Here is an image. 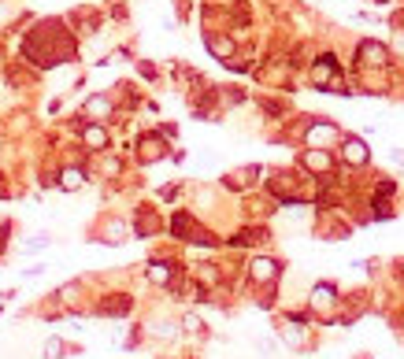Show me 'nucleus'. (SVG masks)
Returning a JSON list of instances; mask_svg holds the SVG:
<instances>
[{
    "mask_svg": "<svg viewBox=\"0 0 404 359\" xmlns=\"http://www.w3.org/2000/svg\"><path fill=\"white\" fill-rule=\"evenodd\" d=\"M249 271H252V282H263V285L278 278V263H274V260H252Z\"/></svg>",
    "mask_w": 404,
    "mask_h": 359,
    "instance_id": "nucleus-1",
    "label": "nucleus"
},
{
    "mask_svg": "<svg viewBox=\"0 0 404 359\" xmlns=\"http://www.w3.org/2000/svg\"><path fill=\"white\" fill-rule=\"evenodd\" d=\"M360 60L367 63V67H382V63H385V49H382V45H360Z\"/></svg>",
    "mask_w": 404,
    "mask_h": 359,
    "instance_id": "nucleus-2",
    "label": "nucleus"
},
{
    "mask_svg": "<svg viewBox=\"0 0 404 359\" xmlns=\"http://www.w3.org/2000/svg\"><path fill=\"white\" fill-rule=\"evenodd\" d=\"M82 186H86V174H82L78 167H67V171H63L60 174V189H82Z\"/></svg>",
    "mask_w": 404,
    "mask_h": 359,
    "instance_id": "nucleus-3",
    "label": "nucleus"
},
{
    "mask_svg": "<svg viewBox=\"0 0 404 359\" xmlns=\"http://www.w3.org/2000/svg\"><path fill=\"white\" fill-rule=\"evenodd\" d=\"M311 304H316L319 311H330V308H334V289H330V285H316V293H311Z\"/></svg>",
    "mask_w": 404,
    "mask_h": 359,
    "instance_id": "nucleus-4",
    "label": "nucleus"
},
{
    "mask_svg": "<svg viewBox=\"0 0 404 359\" xmlns=\"http://www.w3.org/2000/svg\"><path fill=\"white\" fill-rule=\"evenodd\" d=\"M345 160H348V163H364V160H367L364 141H356V137H353V141H345Z\"/></svg>",
    "mask_w": 404,
    "mask_h": 359,
    "instance_id": "nucleus-5",
    "label": "nucleus"
},
{
    "mask_svg": "<svg viewBox=\"0 0 404 359\" xmlns=\"http://www.w3.org/2000/svg\"><path fill=\"white\" fill-rule=\"evenodd\" d=\"M149 282L167 285L171 282V263H149Z\"/></svg>",
    "mask_w": 404,
    "mask_h": 359,
    "instance_id": "nucleus-6",
    "label": "nucleus"
},
{
    "mask_svg": "<svg viewBox=\"0 0 404 359\" xmlns=\"http://www.w3.org/2000/svg\"><path fill=\"white\" fill-rule=\"evenodd\" d=\"M160 156H163L160 137H145V141H141V160H160Z\"/></svg>",
    "mask_w": 404,
    "mask_h": 359,
    "instance_id": "nucleus-7",
    "label": "nucleus"
},
{
    "mask_svg": "<svg viewBox=\"0 0 404 359\" xmlns=\"http://www.w3.org/2000/svg\"><path fill=\"white\" fill-rule=\"evenodd\" d=\"M82 137H86V145H93V149H104V145H108V134L100 130V126H86V134H82Z\"/></svg>",
    "mask_w": 404,
    "mask_h": 359,
    "instance_id": "nucleus-8",
    "label": "nucleus"
},
{
    "mask_svg": "<svg viewBox=\"0 0 404 359\" xmlns=\"http://www.w3.org/2000/svg\"><path fill=\"white\" fill-rule=\"evenodd\" d=\"M100 311H104V315H126V311H130V300H126V297H112V304H104Z\"/></svg>",
    "mask_w": 404,
    "mask_h": 359,
    "instance_id": "nucleus-9",
    "label": "nucleus"
},
{
    "mask_svg": "<svg viewBox=\"0 0 404 359\" xmlns=\"http://www.w3.org/2000/svg\"><path fill=\"white\" fill-rule=\"evenodd\" d=\"M326 137H334V126H316V130H308V141H326Z\"/></svg>",
    "mask_w": 404,
    "mask_h": 359,
    "instance_id": "nucleus-10",
    "label": "nucleus"
},
{
    "mask_svg": "<svg viewBox=\"0 0 404 359\" xmlns=\"http://www.w3.org/2000/svg\"><path fill=\"white\" fill-rule=\"evenodd\" d=\"M282 334H286V341H289L293 348H300V345H305V334H300L297 326H286V330H282Z\"/></svg>",
    "mask_w": 404,
    "mask_h": 359,
    "instance_id": "nucleus-11",
    "label": "nucleus"
},
{
    "mask_svg": "<svg viewBox=\"0 0 404 359\" xmlns=\"http://www.w3.org/2000/svg\"><path fill=\"white\" fill-rule=\"evenodd\" d=\"M208 49H212L215 56H230V41H208Z\"/></svg>",
    "mask_w": 404,
    "mask_h": 359,
    "instance_id": "nucleus-12",
    "label": "nucleus"
},
{
    "mask_svg": "<svg viewBox=\"0 0 404 359\" xmlns=\"http://www.w3.org/2000/svg\"><path fill=\"white\" fill-rule=\"evenodd\" d=\"M60 352H63V345H60V341H56V337H52V341H49V345H45V356H49V359H56Z\"/></svg>",
    "mask_w": 404,
    "mask_h": 359,
    "instance_id": "nucleus-13",
    "label": "nucleus"
},
{
    "mask_svg": "<svg viewBox=\"0 0 404 359\" xmlns=\"http://www.w3.org/2000/svg\"><path fill=\"white\" fill-rule=\"evenodd\" d=\"M89 112H97V115H108V100H89Z\"/></svg>",
    "mask_w": 404,
    "mask_h": 359,
    "instance_id": "nucleus-14",
    "label": "nucleus"
},
{
    "mask_svg": "<svg viewBox=\"0 0 404 359\" xmlns=\"http://www.w3.org/2000/svg\"><path fill=\"white\" fill-rule=\"evenodd\" d=\"M326 163H330V160H326V156H319V152L308 156V167H326Z\"/></svg>",
    "mask_w": 404,
    "mask_h": 359,
    "instance_id": "nucleus-15",
    "label": "nucleus"
},
{
    "mask_svg": "<svg viewBox=\"0 0 404 359\" xmlns=\"http://www.w3.org/2000/svg\"><path fill=\"white\" fill-rule=\"evenodd\" d=\"M186 330H189V334H200V319H193V315H186Z\"/></svg>",
    "mask_w": 404,
    "mask_h": 359,
    "instance_id": "nucleus-16",
    "label": "nucleus"
},
{
    "mask_svg": "<svg viewBox=\"0 0 404 359\" xmlns=\"http://www.w3.org/2000/svg\"><path fill=\"white\" fill-rule=\"evenodd\" d=\"M0 193H4V186H0Z\"/></svg>",
    "mask_w": 404,
    "mask_h": 359,
    "instance_id": "nucleus-17",
    "label": "nucleus"
}]
</instances>
